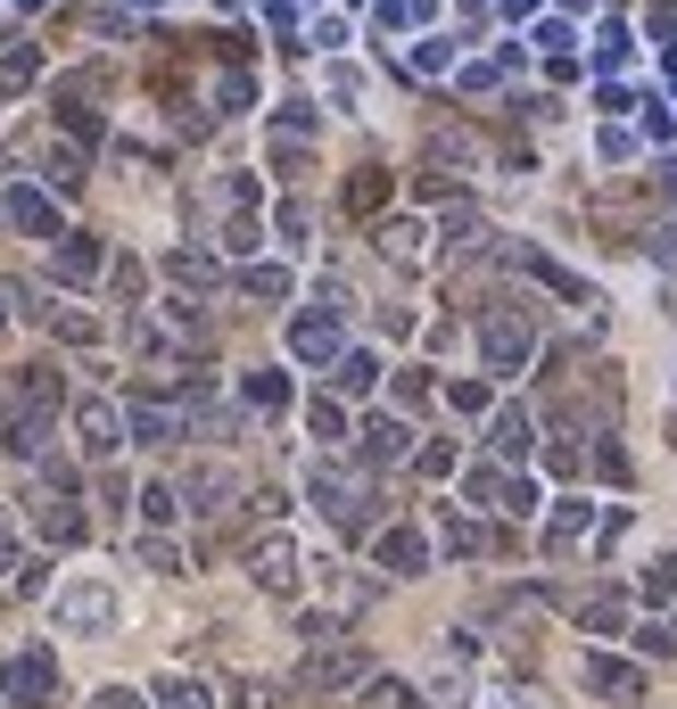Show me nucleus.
Segmentation results:
<instances>
[{"label": "nucleus", "instance_id": "obj_1", "mask_svg": "<svg viewBox=\"0 0 677 709\" xmlns=\"http://www.w3.org/2000/svg\"><path fill=\"white\" fill-rule=\"evenodd\" d=\"M116 618H124V602H116L108 578H75L58 594V627L67 635H116Z\"/></svg>", "mask_w": 677, "mask_h": 709}, {"label": "nucleus", "instance_id": "obj_2", "mask_svg": "<svg viewBox=\"0 0 677 709\" xmlns=\"http://www.w3.org/2000/svg\"><path fill=\"white\" fill-rule=\"evenodd\" d=\"M0 693L25 709H58V660L50 652H17V660H0Z\"/></svg>", "mask_w": 677, "mask_h": 709}, {"label": "nucleus", "instance_id": "obj_3", "mask_svg": "<svg viewBox=\"0 0 677 709\" xmlns=\"http://www.w3.org/2000/svg\"><path fill=\"white\" fill-rule=\"evenodd\" d=\"M314 504L331 512L339 528H364V520H372V495H364V479H347V470H314Z\"/></svg>", "mask_w": 677, "mask_h": 709}, {"label": "nucleus", "instance_id": "obj_4", "mask_svg": "<svg viewBox=\"0 0 677 709\" xmlns=\"http://www.w3.org/2000/svg\"><path fill=\"white\" fill-rule=\"evenodd\" d=\"M248 578H257L264 594H298V544H289V537H264L257 553H248Z\"/></svg>", "mask_w": 677, "mask_h": 709}, {"label": "nucleus", "instance_id": "obj_5", "mask_svg": "<svg viewBox=\"0 0 677 709\" xmlns=\"http://www.w3.org/2000/svg\"><path fill=\"white\" fill-rule=\"evenodd\" d=\"M298 685L306 693H347V685H364V652H314L298 669Z\"/></svg>", "mask_w": 677, "mask_h": 709}, {"label": "nucleus", "instance_id": "obj_6", "mask_svg": "<svg viewBox=\"0 0 677 709\" xmlns=\"http://www.w3.org/2000/svg\"><path fill=\"white\" fill-rule=\"evenodd\" d=\"M479 338H488V363H496V372L528 363V314H512V305H504V314H488V331H479Z\"/></svg>", "mask_w": 677, "mask_h": 709}, {"label": "nucleus", "instance_id": "obj_7", "mask_svg": "<svg viewBox=\"0 0 677 709\" xmlns=\"http://www.w3.org/2000/svg\"><path fill=\"white\" fill-rule=\"evenodd\" d=\"M579 676H586V693H603V701H637V693H644V676L628 669V660H603V652H586Z\"/></svg>", "mask_w": 677, "mask_h": 709}, {"label": "nucleus", "instance_id": "obj_8", "mask_svg": "<svg viewBox=\"0 0 677 709\" xmlns=\"http://www.w3.org/2000/svg\"><path fill=\"white\" fill-rule=\"evenodd\" d=\"M75 430H83V454L99 462V454H116V446H124V412L92 396V405H75Z\"/></svg>", "mask_w": 677, "mask_h": 709}, {"label": "nucleus", "instance_id": "obj_9", "mask_svg": "<svg viewBox=\"0 0 677 709\" xmlns=\"http://www.w3.org/2000/svg\"><path fill=\"white\" fill-rule=\"evenodd\" d=\"M9 224L34 231V240H67V231H58V206L41 199V190H9Z\"/></svg>", "mask_w": 677, "mask_h": 709}, {"label": "nucleus", "instance_id": "obj_10", "mask_svg": "<svg viewBox=\"0 0 677 709\" xmlns=\"http://www.w3.org/2000/svg\"><path fill=\"white\" fill-rule=\"evenodd\" d=\"M124 430L141 437V446H174V437H182V412H166V405H150V396H141V405L124 412Z\"/></svg>", "mask_w": 677, "mask_h": 709}, {"label": "nucleus", "instance_id": "obj_11", "mask_svg": "<svg viewBox=\"0 0 677 709\" xmlns=\"http://www.w3.org/2000/svg\"><path fill=\"white\" fill-rule=\"evenodd\" d=\"M25 512H34V528H41L50 544H83V512L67 504V495H50V504H25Z\"/></svg>", "mask_w": 677, "mask_h": 709}, {"label": "nucleus", "instance_id": "obj_12", "mask_svg": "<svg viewBox=\"0 0 677 709\" xmlns=\"http://www.w3.org/2000/svg\"><path fill=\"white\" fill-rule=\"evenodd\" d=\"M380 256L389 264H430V231L421 224H380Z\"/></svg>", "mask_w": 677, "mask_h": 709}, {"label": "nucleus", "instance_id": "obj_13", "mask_svg": "<svg viewBox=\"0 0 677 709\" xmlns=\"http://www.w3.org/2000/svg\"><path fill=\"white\" fill-rule=\"evenodd\" d=\"M289 347H298V363H322V354H339V322L331 314H306L298 331H289Z\"/></svg>", "mask_w": 677, "mask_h": 709}, {"label": "nucleus", "instance_id": "obj_14", "mask_svg": "<svg viewBox=\"0 0 677 709\" xmlns=\"http://www.w3.org/2000/svg\"><path fill=\"white\" fill-rule=\"evenodd\" d=\"M421 561H430V553H421V537H414V528H389V537H380V569H396V578H414Z\"/></svg>", "mask_w": 677, "mask_h": 709}, {"label": "nucleus", "instance_id": "obj_15", "mask_svg": "<svg viewBox=\"0 0 677 709\" xmlns=\"http://www.w3.org/2000/svg\"><path fill=\"white\" fill-rule=\"evenodd\" d=\"M41 322H50L67 347H92V338H99V314H83V305H41Z\"/></svg>", "mask_w": 677, "mask_h": 709}, {"label": "nucleus", "instance_id": "obj_16", "mask_svg": "<svg viewBox=\"0 0 677 709\" xmlns=\"http://www.w3.org/2000/svg\"><path fill=\"white\" fill-rule=\"evenodd\" d=\"M17 405H34V412H50V405H58V363H25Z\"/></svg>", "mask_w": 677, "mask_h": 709}, {"label": "nucleus", "instance_id": "obj_17", "mask_svg": "<svg viewBox=\"0 0 677 709\" xmlns=\"http://www.w3.org/2000/svg\"><path fill=\"white\" fill-rule=\"evenodd\" d=\"M224 495H231V470H224V462L190 470V504H199V512H224Z\"/></svg>", "mask_w": 677, "mask_h": 709}, {"label": "nucleus", "instance_id": "obj_18", "mask_svg": "<svg viewBox=\"0 0 677 709\" xmlns=\"http://www.w3.org/2000/svg\"><path fill=\"white\" fill-rule=\"evenodd\" d=\"M364 454L372 462H405V421H364Z\"/></svg>", "mask_w": 677, "mask_h": 709}, {"label": "nucleus", "instance_id": "obj_19", "mask_svg": "<svg viewBox=\"0 0 677 709\" xmlns=\"http://www.w3.org/2000/svg\"><path fill=\"white\" fill-rule=\"evenodd\" d=\"M58 273H67V280H92V273H99V240L67 231V248H58Z\"/></svg>", "mask_w": 677, "mask_h": 709}, {"label": "nucleus", "instance_id": "obj_20", "mask_svg": "<svg viewBox=\"0 0 677 709\" xmlns=\"http://www.w3.org/2000/svg\"><path fill=\"white\" fill-rule=\"evenodd\" d=\"M157 701H166V709H215V693L199 685V676H166V685H157Z\"/></svg>", "mask_w": 677, "mask_h": 709}, {"label": "nucleus", "instance_id": "obj_21", "mask_svg": "<svg viewBox=\"0 0 677 709\" xmlns=\"http://www.w3.org/2000/svg\"><path fill=\"white\" fill-rule=\"evenodd\" d=\"M166 273H174V280H190V289H207V280H215V256H199V248H174Z\"/></svg>", "mask_w": 677, "mask_h": 709}, {"label": "nucleus", "instance_id": "obj_22", "mask_svg": "<svg viewBox=\"0 0 677 709\" xmlns=\"http://www.w3.org/2000/svg\"><path fill=\"white\" fill-rule=\"evenodd\" d=\"M488 437H496V454H521V446H528V412H496Z\"/></svg>", "mask_w": 677, "mask_h": 709}, {"label": "nucleus", "instance_id": "obj_23", "mask_svg": "<svg viewBox=\"0 0 677 709\" xmlns=\"http://www.w3.org/2000/svg\"><path fill=\"white\" fill-rule=\"evenodd\" d=\"M364 709H421V701H414V685H396V676H380V685L364 693Z\"/></svg>", "mask_w": 677, "mask_h": 709}, {"label": "nucleus", "instance_id": "obj_24", "mask_svg": "<svg viewBox=\"0 0 677 709\" xmlns=\"http://www.w3.org/2000/svg\"><path fill=\"white\" fill-rule=\"evenodd\" d=\"M579 528H586V504H562V512H554V528H546V544L562 553V544H579Z\"/></svg>", "mask_w": 677, "mask_h": 709}, {"label": "nucleus", "instance_id": "obj_25", "mask_svg": "<svg viewBox=\"0 0 677 709\" xmlns=\"http://www.w3.org/2000/svg\"><path fill=\"white\" fill-rule=\"evenodd\" d=\"M141 512H150V520H157V528H166V520H174V512H182V495H174V486H166V479H157V486H141Z\"/></svg>", "mask_w": 677, "mask_h": 709}, {"label": "nucleus", "instance_id": "obj_26", "mask_svg": "<svg viewBox=\"0 0 677 709\" xmlns=\"http://www.w3.org/2000/svg\"><path fill=\"white\" fill-rule=\"evenodd\" d=\"M579 627H595V635H611V627H620V602H611V594H595V602H579Z\"/></svg>", "mask_w": 677, "mask_h": 709}, {"label": "nucleus", "instance_id": "obj_27", "mask_svg": "<svg viewBox=\"0 0 677 709\" xmlns=\"http://www.w3.org/2000/svg\"><path fill=\"white\" fill-rule=\"evenodd\" d=\"M380 199H389V182H380V173H356V182H347V206H356V215H372Z\"/></svg>", "mask_w": 677, "mask_h": 709}, {"label": "nucleus", "instance_id": "obj_28", "mask_svg": "<svg viewBox=\"0 0 677 709\" xmlns=\"http://www.w3.org/2000/svg\"><path fill=\"white\" fill-rule=\"evenodd\" d=\"M372 372H380L372 354H347V363H339V388H347V396H364V388H372Z\"/></svg>", "mask_w": 677, "mask_h": 709}, {"label": "nucleus", "instance_id": "obj_29", "mask_svg": "<svg viewBox=\"0 0 677 709\" xmlns=\"http://www.w3.org/2000/svg\"><path fill=\"white\" fill-rule=\"evenodd\" d=\"M92 709H150V701H141L132 685H99V693H92Z\"/></svg>", "mask_w": 677, "mask_h": 709}, {"label": "nucleus", "instance_id": "obj_30", "mask_svg": "<svg viewBox=\"0 0 677 709\" xmlns=\"http://www.w3.org/2000/svg\"><path fill=\"white\" fill-rule=\"evenodd\" d=\"M141 561H150V569H182V553H174L166 537H141Z\"/></svg>", "mask_w": 677, "mask_h": 709}, {"label": "nucleus", "instance_id": "obj_31", "mask_svg": "<svg viewBox=\"0 0 677 709\" xmlns=\"http://www.w3.org/2000/svg\"><path fill=\"white\" fill-rule=\"evenodd\" d=\"M0 569H17V544L9 537H0ZM0 594H9V578H0Z\"/></svg>", "mask_w": 677, "mask_h": 709}, {"label": "nucleus", "instance_id": "obj_32", "mask_svg": "<svg viewBox=\"0 0 677 709\" xmlns=\"http://www.w3.org/2000/svg\"><path fill=\"white\" fill-rule=\"evenodd\" d=\"M0 331H9V289H0Z\"/></svg>", "mask_w": 677, "mask_h": 709}]
</instances>
